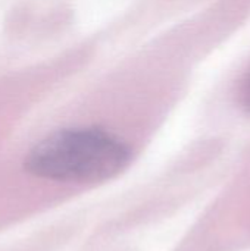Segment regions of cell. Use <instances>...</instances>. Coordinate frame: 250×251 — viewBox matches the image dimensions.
Wrapping results in <instances>:
<instances>
[{"instance_id":"2","label":"cell","mask_w":250,"mask_h":251,"mask_svg":"<svg viewBox=\"0 0 250 251\" xmlns=\"http://www.w3.org/2000/svg\"><path fill=\"white\" fill-rule=\"evenodd\" d=\"M242 103L245 106V109L250 113V74L248 75L245 84H243V90H242Z\"/></svg>"},{"instance_id":"1","label":"cell","mask_w":250,"mask_h":251,"mask_svg":"<svg viewBox=\"0 0 250 251\" xmlns=\"http://www.w3.org/2000/svg\"><path fill=\"white\" fill-rule=\"evenodd\" d=\"M131 159L128 146L100 128L59 129L37 143L25 169L40 178L68 182H100L118 175Z\"/></svg>"}]
</instances>
